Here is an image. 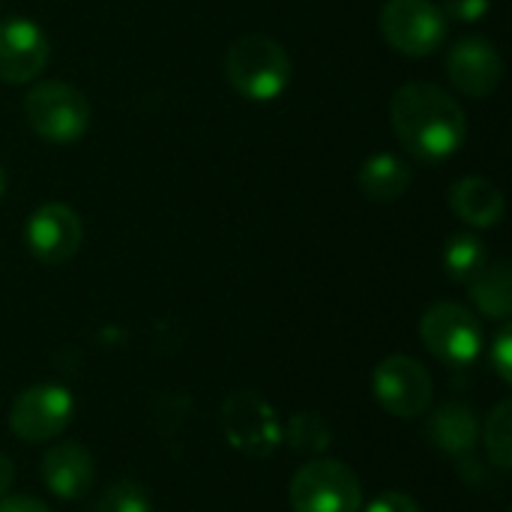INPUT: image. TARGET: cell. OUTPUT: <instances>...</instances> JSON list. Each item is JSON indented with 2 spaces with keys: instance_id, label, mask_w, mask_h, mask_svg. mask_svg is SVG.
I'll list each match as a JSON object with an SVG mask.
<instances>
[{
  "instance_id": "obj_1",
  "label": "cell",
  "mask_w": 512,
  "mask_h": 512,
  "mask_svg": "<svg viewBox=\"0 0 512 512\" xmlns=\"http://www.w3.org/2000/svg\"><path fill=\"white\" fill-rule=\"evenodd\" d=\"M390 126L399 144L420 162H444L468 138L465 108L429 81H411L393 93Z\"/></svg>"
},
{
  "instance_id": "obj_2",
  "label": "cell",
  "mask_w": 512,
  "mask_h": 512,
  "mask_svg": "<svg viewBox=\"0 0 512 512\" xmlns=\"http://www.w3.org/2000/svg\"><path fill=\"white\" fill-rule=\"evenodd\" d=\"M225 78L249 102H276L294 78V63L282 42L246 33L225 51Z\"/></svg>"
},
{
  "instance_id": "obj_3",
  "label": "cell",
  "mask_w": 512,
  "mask_h": 512,
  "mask_svg": "<svg viewBox=\"0 0 512 512\" xmlns=\"http://www.w3.org/2000/svg\"><path fill=\"white\" fill-rule=\"evenodd\" d=\"M87 96L66 81H39L24 96V120L48 144H72L90 129Z\"/></svg>"
},
{
  "instance_id": "obj_4",
  "label": "cell",
  "mask_w": 512,
  "mask_h": 512,
  "mask_svg": "<svg viewBox=\"0 0 512 512\" xmlns=\"http://www.w3.org/2000/svg\"><path fill=\"white\" fill-rule=\"evenodd\" d=\"M294 512H363V489L357 474L336 459L303 465L288 489Z\"/></svg>"
},
{
  "instance_id": "obj_5",
  "label": "cell",
  "mask_w": 512,
  "mask_h": 512,
  "mask_svg": "<svg viewBox=\"0 0 512 512\" xmlns=\"http://www.w3.org/2000/svg\"><path fill=\"white\" fill-rule=\"evenodd\" d=\"M378 24L384 42L405 57H429L447 39V18L435 0H387Z\"/></svg>"
},
{
  "instance_id": "obj_6",
  "label": "cell",
  "mask_w": 512,
  "mask_h": 512,
  "mask_svg": "<svg viewBox=\"0 0 512 512\" xmlns=\"http://www.w3.org/2000/svg\"><path fill=\"white\" fill-rule=\"evenodd\" d=\"M420 336L426 348L450 366H471L483 351V327L477 315L453 300H441L426 309Z\"/></svg>"
},
{
  "instance_id": "obj_7",
  "label": "cell",
  "mask_w": 512,
  "mask_h": 512,
  "mask_svg": "<svg viewBox=\"0 0 512 512\" xmlns=\"http://www.w3.org/2000/svg\"><path fill=\"white\" fill-rule=\"evenodd\" d=\"M222 429L228 444L249 459H267L282 444L279 417L258 393H234L222 408Z\"/></svg>"
},
{
  "instance_id": "obj_8",
  "label": "cell",
  "mask_w": 512,
  "mask_h": 512,
  "mask_svg": "<svg viewBox=\"0 0 512 512\" xmlns=\"http://www.w3.org/2000/svg\"><path fill=\"white\" fill-rule=\"evenodd\" d=\"M72 414L75 399L66 387L36 384L15 396L9 408V426L27 444H48L69 426Z\"/></svg>"
},
{
  "instance_id": "obj_9",
  "label": "cell",
  "mask_w": 512,
  "mask_h": 512,
  "mask_svg": "<svg viewBox=\"0 0 512 512\" xmlns=\"http://www.w3.org/2000/svg\"><path fill=\"white\" fill-rule=\"evenodd\" d=\"M372 393L387 414H393L399 420H414L432 405L435 387H432V375L423 363L396 354V357H387L384 363H378V369L372 375Z\"/></svg>"
},
{
  "instance_id": "obj_10",
  "label": "cell",
  "mask_w": 512,
  "mask_h": 512,
  "mask_svg": "<svg viewBox=\"0 0 512 512\" xmlns=\"http://www.w3.org/2000/svg\"><path fill=\"white\" fill-rule=\"evenodd\" d=\"M81 240H84V225L69 204L48 201L27 216L24 243L30 255L48 267L72 261L81 249Z\"/></svg>"
},
{
  "instance_id": "obj_11",
  "label": "cell",
  "mask_w": 512,
  "mask_h": 512,
  "mask_svg": "<svg viewBox=\"0 0 512 512\" xmlns=\"http://www.w3.org/2000/svg\"><path fill=\"white\" fill-rule=\"evenodd\" d=\"M51 57L45 30L24 15L0 21V81L30 84L42 75Z\"/></svg>"
},
{
  "instance_id": "obj_12",
  "label": "cell",
  "mask_w": 512,
  "mask_h": 512,
  "mask_svg": "<svg viewBox=\"0 0 512 512\" xmlns=\"http://www.w3.org/2000/svg\"><path fill=\"white\" fill-rule=\"evenodd\" d=\"M447 75L465 96L486 99L504 78V57L486 36H465L447 54Z\"/></svg>"
},
{
  "instance_id": "obj_13",
  "label": "cell",
  "mask_w": 512,
  "mask_h": 512,
  "mask_svg": "<svg viewBox=\"0 0 512 512\" xmlns=\"http://www.w3.org/2000/svg\"><path fill=\"white\" fill-rule=\"evenodd\" d=\"M42 480L51 495L63 501H78L90 492L96 480V465L93 456L81 444H54L42 456Z\"/></svg>"
},
{
  "instance_id": "obj_14",
  "label": "cell",
  "mask_w": 512,
  "mask_h": 512,
  "mask_svg": "<svg viewBox=\"0 0 512 512\" xmlns=\"http://www.w3.org/2000/svg\"><path fill=\"white\" fill-rule=\"evenodd\" d=\"M450 210L465 225L483 231L495 228L504 219L507 201L498 183H492L489 177H462L450 186Z\"/></svg>"
},
{
  "instance_id": "obj_15",
  "label": "cell",
  "mask_w": 512,
  "mask_h": 512,
  "mask_svg": "<svg viewBox=\"0 0 512 512\" xmlns=\"http://www.w3.org/2000/svg\"><path fill=\"white\" fill-rule=\"evenodd\" d=\"M411 183H414V171L396 153H375V156H369L360 165V174H357L360 192L369 201H378V204H393V201L405 198Z\"/></svg>"
},
{
  "instance_id": "obj_16",
  "label": "cell",
  "mask_w": 512,
  "mask_h": 512,
  "mask_svg": "<svg viewBox=\"0 0 512 512\" xmlns=\"http://www.w3.org/2000/svg\"><path fill=\"white\" fill-rule=\"evenodd\" d=\"M477 435H480V426H477V417L468 405L462 402H450L444 405L441 411L432 414L429 420V438L438 450L450 453V456H462V453H471L474 444H477Z\"/></svg>"
},
{
  "instance_id": "obj_17",
  "label": "cell",
  "mask_w": 512,
  "mask_h": 512,
  "mask_svg": "<svg viewBox=\"0 0 512 512\" xmlns=\"http://www.w3.org/2000/svg\"><path fill=\"white\" fill-rule=\"evenodd\" d=\"M471 300L474 306L495 318V321H507L512 312V273L504 261H495V264H486L471 282Z\"/></svg>"
},
{
  "instance_id": "obj_18",
  "label": "cell",
  "mask_w": 512,
  "mask_h": 512,
  "mask_svg": "<svg viewBox=\"0 0 512 512\" xmlns=\"http://www.w3.org/2000/svg\"><path fill=\"white\" fill-rule=\"evenodd\" d=\"M444 270L453 282L459 285H468L486 264H489V249L486 243L471 234V231H462V234H453L444 246Z\"/></svg>"
},
{
  "instance_id": "obj_19",
  "label": "cell",
  "mask_w": 512,
  "mask_h": 512,
  "mask_svg": "<svg viewBox=\"0 0 512 512\" xmlns=\"http://www.w3.org/2000/svg\"><path fill=\"white\" fill-rule=\"evenodd\" d=\"M282 441L294 453H324L333 444V432L321 414H297L288 429H282Z\"/></svg>"
},
{
  "instance_id": "obj_20",
  "label": "cell",
  "mask_w": 512,
  "mask_h": 512,
  "mask_svg": "<svg viewBox=\"0 0 512 512\" xmlns=\"http://www.w3.org/2000/svg\"><path fill=\"white\" fill-rule=\"evenodd\" d=\"M489 459L495 462V468L510 471L512 468V405L501 402L489 420H486V432H483Z\"/></svg>"
},
{
  "instance_id": "obj_21",
  "label": "cell",
  "mask_w": 512,
  "mask_h": 512,
  "mask_svg": "<svg viewBox=\"0 0 512 512\" xmlns=\"http://www.w3.org/2000/svg\"><path fill=\"white\" fill-rule=\"evenodd\" d=\"M93 512H153V498L141 483L117 480L96 498Z\"/></svg>"
},
{
  "instance_id": "obj_22",
  "label": "cell",
  "mask_w": 512,
  "mask_h": 512,
  "mask_svg": "<svg viewBox=\"0 0 512 512\" xmlns=\"http://www.w3.org/2000/svg\"><path fill=\"white\" fill-rule=\"evenodd\" d=\"M447 21H480L489 15L492 0H441L438 3Z\"/></svg>"
},
{
  "instance_id": "obj_23",
  "label": "cell",
  "mask_w": 512,
  "mask_h": 512,
  "mask_svg": "<svg viewBox=\"0 0 512 512\" xmlns=\"http://www.w3.org/2000/svg\"><path fill=\"white\" fill-rule=\"evenodd\" d=\"M489 357H492V366H495L498 378H501L504 384H512V330L510 327H504V330L495 336V342H492V348H489Z\"/></svg>"
},
{
  "instance_id": "obj_24",
  "label": "cell",
  "mask_w": 512,
  "mask_h": 512,
  "mask_svg": "<svg viewBox=\"0 0 512 512\" xmlns=\"http://www.w3.org/2000/svg\"><path fill=\"white\" fill-rule=\"evenodd\" d=\"M366 512H420V504L405 492H381Z\"/></svg>"
},
{
  "instance_id": "obj_25",
  "label": "cell",
  "mask_w": 512,
  "mask_h": 512,
  "mask_svg": "<svg viewBox=\"0 0 512 512\" xmlns=\"http://www.w3.org/2000/svg\"><path fill=\"white\" fill-rule=\"evenodd\" d=\"M0 512H51V507H45L42 501L27 498V495H9L0 501Z\"/></svg>"
},
{
  "instance_id": "obj_26",
  "label": "cell",
  "mask_w": 512,
  "mask_h": 512,
  "mask_svg": "<svg viewBox=\"0 0 512 512\" xmlns=\"http://www.w3.org/2000/svg\"><path fill=\"white\" fill-rule=\"evenodd\" d=\"M12 480H15L12 459L0 453V498H3V495H9V489H12Z\"/></svg>"
},
{
  "instance_id": "obj_27",
  "label": "cell",
  "mask_w": 512,
  "mask_h": 512,
  "mask_svg": "<svg viewBox=\"0 0 512 512\" xmlns=\"http://www.w3.org/2000/svg\"><path fill=\"white\" fill-rule=\"evenodd\" d=\"M3 192H6V171H3V165H0V198H3Z\"/></svg>"
}]
</instances>
